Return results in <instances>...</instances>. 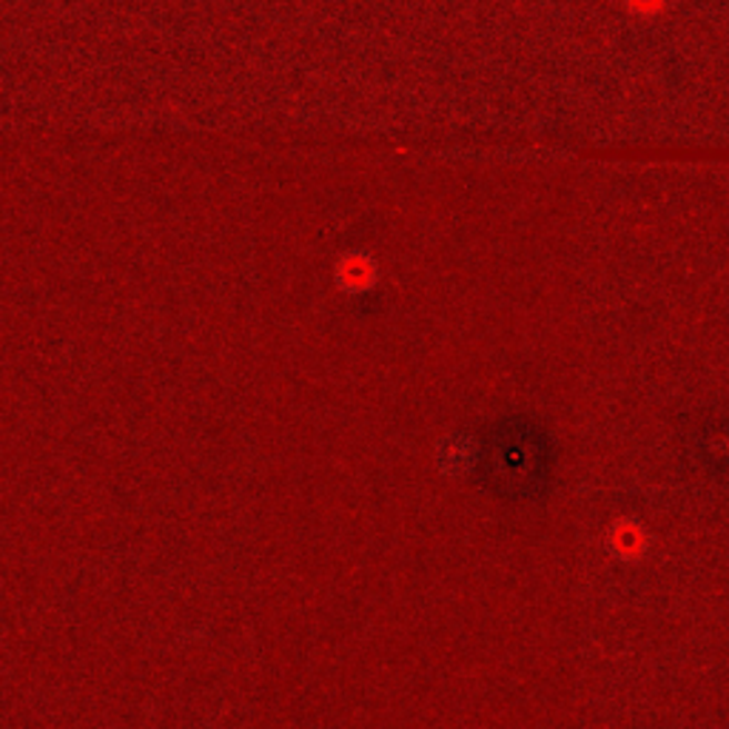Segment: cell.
<instances>
[{
	"instance_id": "cell-1",
	"label": "cell",
	"mask_w": 729,
	"mask_h": 729,
	"mask_svg": "<svg viewBox=\"0 0 729 729\" xmlns=\"http://www.w3.org/2000/svg\"><path fill=\"white\" fill-rule=\"evenodd\" d=\"M645 547H647V536L638 525L612 527V550H616L618 556H641Z\"/></svg>"
}]
</instances>
